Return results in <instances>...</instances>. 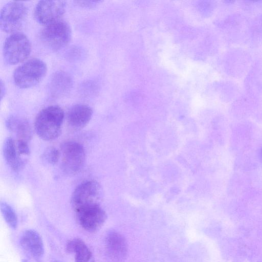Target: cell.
Masks as SVG:
<instances>
[{
  "mask_svg": "<svg viewBox=\"0 0 262 262\" xmlns=\"http://www.w3.org/2000/svg\"><path fill=\"white\" fill-rule=\"evenodd\" d=\"M64 114L58 105H50L37 114L34 128L38 136L46 141L57 138L60 134Z\"/></svg>",
  "mask_w": 262,
  "mask_h": 262,
  "instance_id": "1",
  "label": "cell"
},
{
  "mask_svg": "<svg viewBox=\"0 0 262 262\" xmlns=\"http://www.w3.org/2000/svg\"><path fill=\"white\" fill-rule=\"evenodd\" d=\"M47 71V65L42 60L30 59L15 70L13 80L19 88H30L37 84L45 77Z\"/></svg>",
  "mask_w": 262,
  "mask_h": 262,
  "instance_id": "2",
  "label": "cell"
},
{
  "mask_svg": "<svg viewBox=\"0 0 262 262\" xmlns=\"http://www.w3.org/2000/svg\"><path fill=\"white\" fill-rule=\"evenodd\" d=\"M72 37L71 28L68 23L59 19L45 26L40 33V38L49 49L57 51L65 47Z\"/></svg>",
  "mask_w": 262,
  "mask_h": 262,
  "instance_id": "3",
  "label": "cell"
},
{
  "mask_svg": "<svg viewBox=\"0 0 262 262\" xmlns=\"http://www.w3.org/2000/svg\"><path fill=\"white\" fill-rule=\"evenodd\" d=\"M102 190L99 184L95 180L84 181L74 190L71 197V205L77 212L83 209L99 205Z\"/></svg>",
  "mask_w": 262,
  "mask_h": 262,
  "instance_id": "4",
  "label": "cell"
},
{
  "mask_svg": "<svg viewBox=\"0 0 262 262\" xmlns=\"http://www.w3.org/2000/svg\"><path fill=\"white\" fill-rule=\"evenodd\" d=\"M28 16V9L21 2L10 1L1 9L0 26L6 33H15L23 27Z\"/></svg>",
  "mask_w": 262,
  "mask_h": 262,
  "instance_id": "5",
  "label": "cell"
},
{
  "mask_svg": "<svg viewBox=\"0 0 262 262\" xmlns=\"http://www.w3.org/2000/svg\"><path fill=\"white\" fill-rule=\"evenodd\" d=\"M31 51V42L22 33L11 34L4 44V57L9 64H16L24 61L30 55Z\"/></svg>",
  "mask_w": 262,
  "mask_h": 262,
  "instance_id": "6",
  "label": "cell"
},
{
  "mask_svg": "<svg viewBox=\"0 0 262 262\" xmlns=\"http://www.w3.org/2000/svg\"><path fill=\"white\" fill-rule=\"evenodd\" d=\"M61 168L66 173L74 174L79 172L85 161V154L83 146L75 141H67L60 147Z\"/></svg>",
  "mask_w": 262,
  "mask_h": 262,
  "instance_id": "7",
  "label": "cell"
},
{
  "mask_svg": "<svg viewBox=\"0 0 262 262\" xmlns=\"http://www.w3.org/2000/svg\"><path fill=\"white\" fill-rule=\"evenodd\" d=\"M66 8L63 1H40L35 6L34 16L38 23L46 26L60 19Z\"/></svg>",
  "mask_w": 262,
  "mask_h": 262,
  "instance_id": "8",
  "label": "cell"
},
{
  "mask_svg": "<svg viewBox=\"0 0 262 262\" xmlns=\"http://www.w3.org/2000/svg\"><path fill=\"white\" fill-rule=\"evenodd\" d=\"M76 213L77 221L81 227L91 232L99 230L106 219L105 211L99 205L83 209Z\"/></svg>",
  "mask_w": 262,
  "mask_h": 262,
  "instance_id": "9",
  "label": "cell"
},
{
  "mask_svg": "<svg viewBox=\"0 0 262 262\" xmlns=\"http://www.w3.org/2000/svg\"><path fill=\"white\" fill-rule=\"evenodd\" d=\"M106 250L109 256L117 261H121L126 257L128 245L125 238L119 232L112 230L105 237Z\"/></svg>",
  "mask_w": 262,
  "mask_h": 262,
  "instance_id": "10",
  "label": "cell"
},
{
  "mask_svg": "<svg viewBox=\"0 0 262 262\" xmlns=\"http://www.w3.org/2000/svg\"><path fill=\"white\" fill-rule=\"evenodd\" d=\"M21 247L36 262H40L44 254V247L40 235L34 230H27L20 237Z\"/></svg>",
  "mask_w": 262,
  "mask_h": 262,
  "instance_id": "11",
  "label": "cell"
},
{
  "mask_svg": "<svg viewBox=\"0 0 262 262\" xmlns=\"http://www.w3.org/2000/svg\"><path fill=\"white\" fill-rule=\"evenodd\" d=\"M73 86V80L68 73L63 71H56L51 76L48 85L50 96L60 98L68 94Z\"/></svg>",
  "mask_w": 262,
  "mask_h": 262,
  "instance_id": "12",
  "label": "cell"
},
{
  "mask_svg": "<svg viewBox=\"0 0 262 262\" xmlns=\"http://www.w3.org/2000/svg\"><path fill=\"white\" fill-rule=\"evenodd\" d=\"M93 113V110L89 105L83 104H75L68 112V122L74 129H81L90 122Z\"/></svg>",
  "mask_w": 262,
  "mask_h": 262,
  "instance_id": "13",
  "label": "cell"
},
{
  "mask_svg": "<svg viewBox=\"0 0 262 262\" xmlns=\"http://www.w3.org/2000/svg\"><path fill=\"white\" fill-rule=\"evenodd\" d=\"M66 249L69 253H75V262H95L92 251L80 238H75L68 241Z\"/></svg>",
  "mask_w": 262,
  "mask_h": 262,
  "instance_id": "14",
  "label": "cell"
},
{
  "mask_svg": "<svg viewBox=\"0 0 262 262\" xmlns=\"http://www.w3.org/2000/svg\"><path fill=\"white\" fill-rule=\"evenodd\" d=\"M6 126L10 131L16 134L19 140L28 141L31 137V126L24 118L12 116L7 120Z\"/></svg>",
  "mask_w": 262,
  "mask_h": 262,
  "instance_id": "15",
  "label": "cell"
},
{
  "mask_svg": "<svg viewBox=\"0 0 262 262\" xmlns=\"http://www.w3.org/2000/svg\"><path fill=\"white\" fill-rule=\"evenodd\" d=\"M3 154L6 162L12 169L16 171L22 168L24 162L18 154L15 141L12 138H7L5 141Z\"/></svg>",
  "mask_w": 262,
  "mask_h": 262,
  "instance_id": "16",
  "label": "cell"
},
{
  "mask_svg": "<svg viewBox=\"0 0 262 262\" xmlns=\"http://www.w3.org/2000/svg\"><path fill=\"white\" fill-rule=\"evenodd\" d=\"M1 210L8 225L12 229H16L18 225V220L17 215L12 207L6 202H1Z\"/></svg>",
  "mask_w": 262,
  "mask_h": 262,
  "instance_id": "17",
  "label": "cell"
},
{
  "mask_svg": "<svg viewBox=\"0 0 262 262\" xmlns=\"http://www.w3.org/2000/svg\"><path fill=\"white\" fill-rule=\"evenodd\" d=\"M60 151L54 147L47 148L42 154V158L49 164L55 165L58 161Z\"/></svg>",
  "mask_w": 262,
  "mask_h": 262,
  "instance_id": "18",
  "label": "cell"
},
{
  "mask_svg": "<svg viewBox=\"0 0 262 262\" xmlns=\"http://www.w3.org/2000/svg\"><path fill=\"white\" fill-rule=\"evenodd\" d=\"M15 144L16 149L19 156L29 155L30 154V151L27 141L18 139L15 142Z\"/></svg>",
  "mask_w": 262,
  "mask_h": 262,
  "instance_id": "19",
  "label": "cell"
},
{
  "mask_svg": "<svg viewBox=\"0 0 262 262\" xmlns=\"http://www.w3.org/2000/svg\"><path fill=\"white\" fill-rule=\"evenodd\" d=\"M75 3L77 4L78 5L81 7H85V8H91L96 6L98 3L100 2V1H75Z\"/></svg>",
  "mask_w": 262,
  "mask_h": 262,
  "instance_id": "20",
  "label": "cell"
},
{
  "mask_svg": "<svg viewBox=\"0 0 262 262\" xmlns=\"http://www.w3.org/2000/svg\"><path fill=\"white\" fill-rule=\"evenodd\" d=\"M1 99H2L6 93V88L3 81L1 80Z\"/></svg>",
  "mask_w": 262,
  "mask_h": 262,
  "instance_id": "21",
  "label": "cell"
},
{
  "mask_svg": "<svg viewBox=\"0 0 262 262\" xmlns=\"http://www.w3.org/2000/svg\"><path fill=\"white\" fill-rule=\"evenodd\" d=\"M260 160L262 162V147L260 149Z\"/></svg>",
  "mask_w": 262,
  "mask_h": 262,
  "instance_id": "22",
  "label": "cell"
},
{
  "mask_svg": "<svg viewBox=\"0 0 262 262\" xmlns=\"http://www.w3.org/2000/svg\"><path fill=\"white\" fill-rule=\"evenodd\" d=\"M53 262H61V261H54Z\"/></svg>",
  "mask_w": 262,
  "mask_h": 262,
  "instance_id": "23",
  "label": "cell"
}]
</instances>
